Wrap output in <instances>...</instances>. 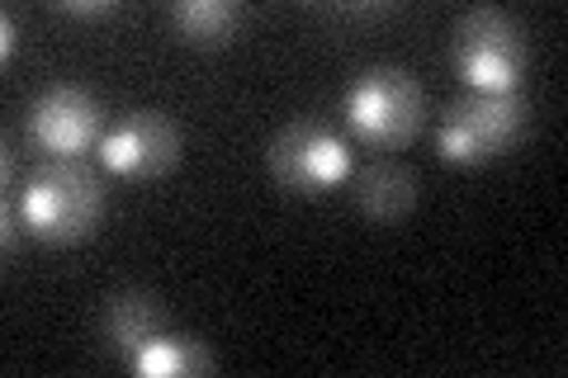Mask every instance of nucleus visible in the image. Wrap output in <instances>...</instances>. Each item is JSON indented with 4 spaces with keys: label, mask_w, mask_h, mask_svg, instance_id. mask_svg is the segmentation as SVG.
I'll return each instance as SVG.
<instances>
[{
    "label": "nucleus",
    "mask_w": 568,
    "mask_h": 378,
    "mask_svg": "<svg viewBox=\"0 0 568 378\" xmlns=\"http://www.w3.org/2000/svg\"><path fill=\"white\" fill-rule=\"evenodd\" d=\"M530 129V104L507 90V95H459L436 129V147L450 166H488L503 152H511Z\"/></svg>",
    "instance_id": "nucleus-3"
},
{
    "label": "nucleus",
    "mask_w": 568,
    "mask_h": 378,
    "mask_svg": "<svg viewBox=\"0 0 568 378\" xmlns=\"http://www.w3.org/2000/svg\"><path fill=\"white\" fill-rule=\"evenodd\" d=\"M422 180L398 156H375L351 175V200L369 223H403L417 208Z\"/></svg>",
    "instance_id": "nucleus-9"
},
{
    "label": "nucleus",
    "mask_w": 568,
    "mask_h": 378,
    "mask_svg": "<svg viewBox=\"0 0 568 378\" xmlns=\"http://www.w3.org/2000/svg\"><path fill=\"white\" fill-rule=\"evenodd\" d=\"M265 161H271L275 185H284L290 194H323L351 175L346 142L317 119L284 123L271 137V147H265Z\"/></svg>",
    "instance_id": "nucleus-5"
},
{
    "label": "nucleus",
    "mask_w": 568,
    "mask_h": 378,
    "mask_svg": "<svg viewBox=\"0 0 568 378\" xmlns=\"http://www.w3.org/2000/svg\"><path fill=\"white\" fill-rule=\"evenodd\" d=\"M162 331H166L162 294L138 289V284H123V289H114L110 298L100 303V346L110 355H119L123 365H129V359Z\"/></svg>",
    "instance_id": "nucleus-8"
},
{
    "label": "nucleus",
    "mask_w": 568,
    "mask_h": 378,
    "mask_svg": "<svg viewBox=\"0 0 568 378\" xmlns=\"http://www.w3.org/2000/svg\"><path fill=\"white\" fill-rule=\"evenodd\" d=\"M29 237L48 246H77L104 223V180L81 156H52L20 190Z\"/></svg>",
    "instance_id": "nucleus-1"
},
{
    "label": "nucleus",
    "mask_w": 568,
    "mask_h": 378,
    "mask_svg": "<svg viewBox=\"0 0 568 378\" xmlns=\"http://www.w3.org/2000/svg\"><path fill=\"white\" fill-rule=\"evenodd\" d=\"M100 161L114 175L156 180L175 171V161H181V129L162 110H133L100 137Z\"/></svg>",
    "instance_id": "nucleus-6"
},
{
    "label": "nucleus",
    "mask_w": 568,
    "mask_h": 378,
    "mask_svg": "<svg viewBox=\"0 0 568 378\" xmlns=\"http://www.w3.org/2000/svg\"><path fill=\"white\" fill-rule=\"evenodd\" d=\"M58 14H71V20H104V14H114V0H95V6H77V0H58Z\"/></svg>",
    "instance_id": "nucleus-12"
},
{
    "label": "nucleus",
    "mask_w": 568,
    "mask_h": 378,
    "mask_svg": "<svg viewBox=\"0 0 568 378\" xmlns=\"http://www.w3.org/2000/svg\"><path fill=\"white\" fill-rule=\"evenodd\" d=\"M346 123L375 152L407 147L426 123L422 81L403 67H369L346 90Z\"/></svg>",
    "instance_id": "nucleus-2"
},
{
    "label": "nucleus",
    "mask_w": 568,
    "mask_h": 378,
    "mask_svg": "<svg viewBox=\"0 0 568 378\" xmlns=\"http://www.w3.org/2000/svg\"><path fill=\"white\" fill-rule=\"evenodd\" d=\"M213 365H219V359H213V350L200 336L171 331V327L129 359V369L148 374V378H200V374H213Z\"/></svg>",
    "instance_id": "nucleus-10"
},
{
    "label": "nucleus",
    "mask_w": 568,
    "mask_h": 378,
    "mask_svg": "<svg viewBox=\"0 0 568 378\" xmlns=\"http://www.w3.org/2000/svg\"><path fill=\"white\" fill-rule=\"evenodd\" d=\"M29 137L52 156H81L104 137V110L81 85H48L29 104Z\"/></svg>",
    "instance_id": "nucleus-7"
},
{
    "label": "nucleus",
    "mask_w": 568,
    "mask_h": 378,
    "mask_svg": "<svg viewBox=\"0 0 568 378\" xmlns=\"http://www.w3.org/2000/svg\"><path fill=\"white\" fill-rule=\"evenodd\" d=\"M166 24L190 48H227L242 29V6L233 0H181L166 10Z\"/></svg>",
    "instance_id": "nucleus-11"
},
{
    "label": "nucleus",
    "mask_w": 568,
    "mask_h": 378,
    "mask_svg": "<svg viewBox=\"0 0 568 378\" xmlns=\"http://www.w3.org/2000/svg\"><path fill=\"white\" fill-rule=\"evenodd\" d=\"M14 43H20V39H14V10H6V14H0V58H14Z\"/></svg>",
    "instance_id": "nucleus-13"
},
{
    "label": "nucleus",
    "mask_w": 568,
    "mask_h": 378,
    "mask_svg": "<svg viewBox=\"0 0 568 378\" xmlns=\"http://www.w3.org/2000/svg\"><path fill=\"white\" fill-rule=\"evenodd\" d=\"M455 71L478 95H507L526 71V29L507 10H465L455 24Z\"/></svg>",
    "instance_id": "nucleus-4"
}]
</instances>
